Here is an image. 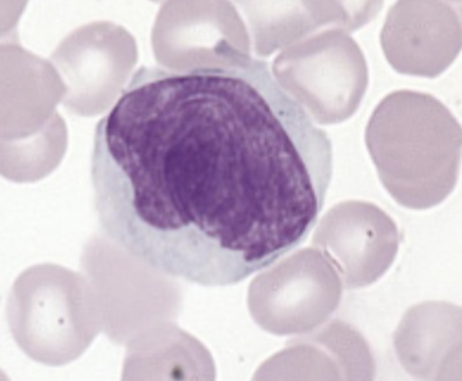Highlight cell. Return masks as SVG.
Listing matches in <instances>:
<instances>
[{"mask_svg": "<svg viewBox=\"0 0 462 381\" xmlns=\"http://www.w3.org/2000/svg\"><path fill=\"white\" fill-rule=\"evenodd\" d=\"M333 176L326 131L267 61L142 67L97 124L90 180L116 245L158 273L236 285L298 248Z\"/></svg>", "mask_w": 462, "mask_h": 381, "instance_id": "cell-1", "label": "cell"}, {"mask_svg": "<svg viewBox=\"0 0 462 381\" xmlns=\"http://www.w3.org/2000/svg\"><path fill=\"white\" fill-rule=\"evenodd\" d=\"M365 140L381 183L402 208L429 210L454 190L461 125L436 97L390 93L374 109Z\"/></svg>", "mask_w": 462, "mask_h": 381, "instance_id": "cell-2", "label": "cell"}, {"mask_svg": "<svg viewBox=\"0 0 462 381\" xmlns=\"http://www.w3.org/2000/svg\"><path fill=\"white\" fill-rule=\"evenodd\" d=\"M273 73L320 125L349 120L368 87L366 58L340 28H327L286 50L274 62Z\"/></svg>", "mask_w": 462, "mask_h": 381, "instance_id": "cell-3", "label": "cell"}, {"mask_svg": "<svg viewBox=\"0 0 462 381\" xmlns=\"http://www.w3.org/2000/svg\"><path fill=\"white\" fill-rule=\"evenodd\" d=\"M276 265V264H274ZM343 283L329 259L304 248L282 259L251 286V311L276 334L309 333L332 317L342 300Z\"/></svg>", "mask_w": 462, "mask_h": 381, "instance_id": "cell-4", "label": "cell"}, {"mask_svg": "<svg viewBox=\"0 0 462 381\" xmlns=\"http://www.w3.org/2000/svg\"><path fill=\"white\" fill-rule=\"evenodd\" d=\"M401 245L395 221L366 201L339 202L320 218L313 246L334 265L346 289L377 283L394 264Z\"/></svg>", "mask_w": 462, "mask_h": 381, "instance_id": "cell-5", "label": "cell"}, {"mask_svg": "<svg viewBox=\"0 0 462 381\" xmlns=\"http://www.w3.org/2000/svg\"><path fill=\"white\" fill-rule=\"evenodd\" d=\"M380 42L398 73L432 79L460 52V15L446 2H398L390 8Z\"/></svg>", "mask_w": 462, "mask_h": 381, "instance_id": "cell-6", "label": "cell"}, {"mask_svg": "<svg viewBox=\"0 0 462 381\" xmlns=\"http://www.w3.org/2000/svg\"><path fill=\"white\" fill-rule=\"evenodd\" d=\"M460 308L446 302H426L402 317L395 333L396 355L402 367L420 379H456L460 375Z\"/></svg>", "mask_w": 462, "mask_h": 381, "instance_id": "cell-7", "label": "cell"}]
</instances>
